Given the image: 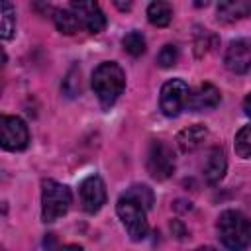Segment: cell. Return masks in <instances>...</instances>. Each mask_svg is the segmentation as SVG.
<instances>
[{"label": "cell", "mask_w": 251, "mask_h": 251, "mask_svg": "<svg viewBox=\"0 0 251 251\" xmlns=\"http://www.w3.org/2000/svg\"><path fill=\"white\" fill-rule=\"evenodd\" d=\"M126 88V75L118 63H100L92 73V90L102 108H110Z\"/></svg>", "instance_id": "1"}, {"label": "cell", "mask_w": 251, "mask_h": 251, "mask_svg": "<svg viewBox=\"0 0 251 251\" xmlns=\"http://www.w3.org/2000/svg\"><path fill=\"white\" fill-rule=\"evenodd\" d=\"M218 237L229 251H243L251 243V222L237 210H226L218 218Z\"/></svg>", "instance_id": "2"}, {"label": "cell", "mask_w": 251, "mask_h": 251, "mask_svg": "<svg viewBox=\"0 0 251 251\" xmlns=\"http://www.w3.org/2000/svg\"><path fill=\"white\" fill-rule=\"evenodd\" d=\"M71 190L53 180L47 178L43 180V190H41V218L45 224L57 222L61 216H65L71 208Z\"/></svg>", "instance_id": "3"}, {"label": "cell", "mask_w": 251, "mask_h": 251, "mask_svg": "<svg viewBox=\"0 0 251 251\" xmlns=\"http://www.w3.org/2000/svg\"><path fill=\"white\" fill-rule=\"evenodd\" d=\"M116 212H118L122 224L126 226L127 235L133 241H139L147 235V231H149V224H147V216H145L147 210L141 204H137L135 200L122 194L116 204Z\"/></svg>", "instance_id": "4"}, {"label": "cell", "mask_w": 251, "mask_h": 251, "mask_svg": "<svg viewBox=\"0 0 251 251\" xmlns=\"http://www.w3.org/2000/svg\"><path fill=\"white\" fill-rule=\"evenodd\" d=\"M188 94H190V90L184 80L173 78V80L165 82L161 88V98H159L161 112L169 118L178 116L188 104Z\"/></svg>", "instance_id": "5"}, {"label": "cell", "mask_w": 251, "mask_h": 251, "mask_svg": "<svg viewBox=\"0 0 251 251\" xmlns=\"http://www.w3.org/2000/svg\"><path fill=\"white\" fill-rule=\"evenodd\" d=\"M147 171L153 178L165 180L175 173V153L165 141H153L147 151Z\"/></svg>", "instance_id": "6"}, {"label": "cell", "mask_w": 251, "mask_h": 251, "mask_svg": "<svg viewBox=\"0 0 251 251\" xmlns=\"http://www.w3.org/2000/svg\"><path fill=\"white\" fill-rule=\"evenodd\" d=\"M0 131H2V147L6 151H22L29 143V131L22 118L16 116H2L0 120Z\"/></svg>", "instance_id": "7"}, {"label": "cell", "mask_w": 251, "mask_h": 251, "mask_svg": "<svg viewBox=\"0 0 251 251\" xmlns=\"http://www.w3.org/2000/svg\"><path fill=\"white\" fill-rule=\"evenodd\" d=\"M82 210L88 214H96L106 204V184L98 175H90L80 182L78 188Z\"/></svg>", "instance_id": "8"}, {"label": "cell", "mask_w": 251, "mask_h": 251, "mask_svg": "<svg viewBox=\"0 0 251 251\" xmlns=\"http://www.w3.org/2000/svg\"><path fill=\"white\" fill-rule=\"evenodd\" d=\"M224 63L227 71L235 75H243L251 69V41L249 39H235L226 49Z\"/></svg>", "instance_id": "9"}, {"label": "cell", "mask_w": 251, "mask_h": 251, "mask_svg": "<svg viewBox=\"0 0 251 251\" xmlns=\"http://www.w3.org/2000/svg\"><path fill=\"white\" fill-rule=\"evenodd\" d=\"M71 10L78 18L80 25L86 27L90 33H100L106 27V16L96 2H73Z\"/></svg>", "instance_id": "10"}, {"label": "cell", "mask_w": 251, "mask_h": 251, "mask_svg": "<svg viewBox=\"0 0 251 251\" xmlns=\"http://www.w3.org/2000/svg\"><path fill=\"white\" fill-rule=\"evenodd\" d=\"M220 90L210 84V82H204L200 86H196L194 90H190L188 94V104L186 108L192 110V112H204V110H212L220 104Z\"/></svg>", "instance_id": "11"}, {"label": "cell", "mask_w": 251, "mask_h": 251, "mask_svg": "<svg viewBox=\"0 0 251 251\" xmlns=\"http://www.w3.org/2000/svg\"><path fill=\"white\" fill-rule=\"evenodd\" d=\"M226 169H227V159H226V151L222 147H214L206 161H204V178L214 184V182H220L226 175Z\"/></svg>", "instance_id": "12"}, {"label": "cell", "mask_w": 251, "mask_h": 251, "mask_svg": "<svg viewBox=\"0 0 251 251\" xmlns=\"http://www.w3.org/2000/svg\"><path fill=\"white\" fill-rule=\"evenodd\" d=\"M206 137H208V129L202 124H194V126H188L186 129H182L176 135V145H178L180 151L188 153V151H194L196 147H200Z\"/></svg>", "instance_id": "13"}, {"label": "cell", "mask_w": 251, "mask_h": 251, "mask_svg": "<svg viewBox=\"0 0 251 251\" xmlns=\"http://www.w3.org/2000/svg\"><path fill=\"white\" fill-rule=\"evenodd\" d=\"M251 16V0H229L218 6V18L222 22H233Z\"/></svg>", "instance_id": "14"}, {"label": "cell", "mask_w": 251, "mask_h": 251, "mask_svg": "<svg viewBox=\"0 0 251 251\" xmlns=\"http://www.w3.org/2000/svg\"><path fill=\"white\" fill-rule=\"evenodd\" d=\"M53 22L57 25V29L61 33H67V35H73L76 33L82 25L78 22V18L75 16V12L71 8H63V10H55L53 12Z\"/></svg>", "instance_id": "15"}, {"label": "cell", "mask_w": 251, "mask_h": 251, "mask_svg": "<svg viewBox=\"0 0 251 251\" xmlns=\"http://www.w3.org/2000/svg\"><path fill=\"white\" fill-rule=\"evenodd\" d=\"M171 18H173V6L169 2H151L147 6V20L157 27L169 25Z\"/></svg>", "instance_id": "16"}, {"label": "cell", "mask_w": 251, "mask_h": 251, "mask_svg": "<svg viewBox=\"0 0 251 251\" xmlns=\"http://www.w3.org/2000/svg\"><path fill=\"white\" fill-rule=\"evenodd\" d=\"M16 31V10L10 2L0 4V35L2 39H10Z\"/></svg>", "instance_id": "17"}, {"label": "cell", "mask_w": 251, "mask_h": 251, "mask_svg": "<svg viewBox=\"0 0 251 251\" xmlns=\"http://www.w3.org/2000/svg\"><path fill=\"white\" fill-rule=\"evenodd\" d=\"M233 147H235V153H237L241 159H249V157H251V126H243V127L235 133Z\"/></svg>", "instance_id": "18"}, {"label": "cell", "mask_w": 251, "mask_h": 251, "mask_svg": "<svg viewBox=\"0 0 251 251\" xmlns=\"http://www.w3.org/2000/svg\"><path fill=\"white\" fill-rule=\"evenodd\" d=\"M122 45H124V51H127L131 57H139L145 53V37L139 31H129L124 37Z\"/></svg>", "instance_id": "19"}, {"label": "cell", "mask_w": 251, "mask_h": 251, "mask_svg": "<svg viewBox=\"0 0 251 251\" xmlns=\"http://www.w3.org/2000/svg\"><path fill=\"white\" fill-rule=\"evenodd\" d=\"M124 196H127V198H131V200H135L137 204H141L145 210H149L151 206H153V192H151V188L149 186H145V184H133Z\"/></svg>", "instance_id": "20"}, {"label": "cell", "mask_w": 251, "mask_h": 251, "mask_svg": "<svg viewBox=\"0 0 251 251\" xmlns=\"http://www.w3.org/2000/svg\"><path fill=\"white\" fill-rule=\"evenodd\" d=\"M176 61H178V49H176L175 45H165V47L159 51V55H157V63H159L163 69H169V67L176 65Z\"/></svg>", "instance_id": "21"}, {"label": "cell", "mask_w": 251, "mask_h": 251, "mask_svg": "<svg viewBox=\"0 0 251 251\" xmlns=\"http://www.w3.org/2000/svg\"><path fill=\"white\" fill-rule=\"evenodd\" d=\"M243 110H245V114L251 118V94H247V98L243 100Z\"/></svg>", "instance_id": "22"}, {"label": "cell", "mask_w": 251, "mask_h": 251, "mask_svg": "<svg viewBox=\"0 0 251 251\" xmlns=\"http://www.w3.org/2000/svg\"><path fill=\"white\" fill-rule=\"evenodd\" d=\"M59 251H82V247H78V245H65Z\"/></svg>", "instance_id": "23"}, {"label": "cell", "mask_w": 251, "mask_h": 251, "mask_svg": "<svg viewBox=\"0 0 251 251\" xmlns=\"http://www.w3.org/2000/svg\"><path fill=\"white\" fill-rule=\"evenodd\" d=\"M196 251H216V249L214 247H198Z\"/></svg>", "instance_id": "24"}]
</instances>
